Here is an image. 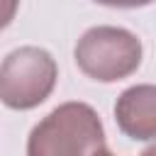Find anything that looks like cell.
<instances>
[{
  "mask_svg": "<svg viewBox=\"0 0 156 156\" xmlns=\"http://www.w3.org/2000/svg\"><path fill=\"white\" fill-rule=\"evenodd\" d=\"M105 151L102 119L80 100L54 107L27 136V156H102Z\"/></svg>",
  "mask_w": 156,
  "mask_h": 156,
  "instance_id": "cell-1",
  "label": "cell"
},
{
  "mask_svg": "<svg viewBox=\"0 0 156 156\" xmlns=\"http://www.w3.org/2000/svg\"><path fill=\"white\" fill-rule=\"evenodd\" d=\"M115 122L119 132L134 141L156 139V85L136 83L119 93L115 102Z\"/></svg>",
  "mask_w": 156,
  "mask_h": 156,
  "instance_id": "cell-4",
  "label": "cell"
},
{
  "mask_svg": "<svg viewBox=\"0 0 156 156\" xmlns=\"http://www.w3.org/2000/svg\"><path fill=\"white\" fill-rule=\"evenodd\" d=\"M141 39L117 24H98L80 34L73 49L76 66L98 83H117L136 73L141 66Z\"/></svg>",
  "mask_w": 156,
  "mask_h": 156,
  "instance_id": "cell-2",
  "label": "cell"
},
{
  "mask_svg": "<svg viewBox=\"0 0 156 156\" xmlns=\"http://www.w3.org/2000/svg\"><path fill=\"white\" fill-rule=\"evenodd\" d=\"M139 156H156V144H151L149 149H144V151H141Z\"/></svg>",
  "mask_w": 156,
  "mask_h": 156,
  "instance_id": "cell-5",
  "label": "cell"
},
{
  "mask_svg": "<svg viewBox=\"0 0 156 156\" xmlns=\"http://www.w3.org/2000/svg\"><path fill=\"white\" fill-rule=\"evenodd\" d=\"M56 58L41 46H20L2 58L0 100L10 110H34L56 88Z\"/></svg>",
  "mask_w": 156,
  "mask_h": 156,
  "instance_id": "cell-3",
  "label": "cell"
},
{
  "mask_svg": "<svg viewBox=\"0 0 156 156\" xmlns=\"http://www.w3.org/2000/svg\"><path fill=\"white\" fill-rule=\"evenodd\" d=\"M102 156H115V154H112V151H105V154H102Z\"/></svg>",
  "mask_w": 156,
  "mask_h": 156,
  "instance_id": "cell-6",
  "label": "cell"
}]
</instances>
